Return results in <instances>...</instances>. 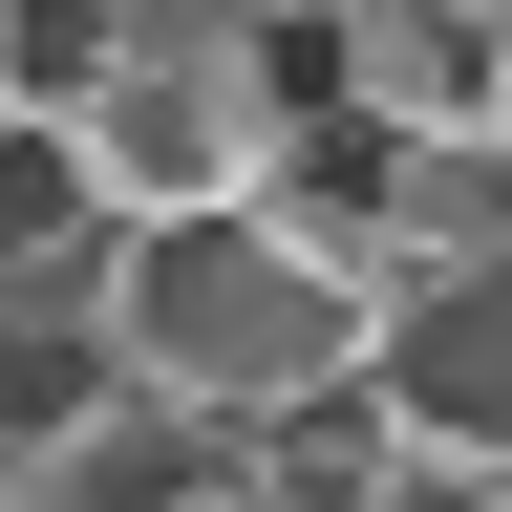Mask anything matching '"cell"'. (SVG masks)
<instances>
[{
    "label": "cell",
    "instance_id": "6da1fadb",
    "mask_svg": "<svg viewBox=\"0 0 512 512\" xmlns=\"http://www.w3.org/2000/svg\"><path fill=\"white\" fill-rule=\"evenodd\" d=\"M86 299H107L128 384H171V406H214V427H278L299 384H342V363H363V320H384L342 256H299L256 192H235V214H128Z\"/></svg>",
    "mask_w": 512,
    "mask_h": 512
},
{
    "label": "cell",
    "instance_id": "7a4b0ae2",
    "mask_svg": "<svg viewBox=\"0 0 512 512\" xmlns=\"http://www.w3.org/2000/svg\"><path fill=\"white\" fill-rule=\"evenodd\" d=\"M299 107H342V0H128V43L86 86L107 214H235Z\"/></svg>",
    "mask_w": 512,
    "mask_h": 512
},
{
    "label": "cell",
    "instance_id": "3957f363",
    "mask_svg": "<svg viewBox=\"0 0 512 512\" xmlns=\"http://www.w3.org/2000/svg\"><path fill=\"white\" fill-rule=\"evenodd\" d=\"M363 384L406 406V448H470V470H512V235H491V256H427V278H384Z\"/></svg>",
    "mask_w": 512,
    "mask_h": 512
},
{
    "label": "cell",
    "instance_id": "277c9868",
    "mask_svg": "<svg viewBox=\"0 0 512 512\" xmlns=\"http://www.w3.org/2000/svg\"><path fill=\"white\" fill-rule=\"evenodd\" d=\"M22 512H278V470H256V427L171 406V384H128L107 427H64L43 470H22Z\"/></svg>",
    "mask_w": 512,
    "mask_h": 512
},
{
    "label": "cell",
    "instance_id": "5b68a950",
    "mask_svg": "<svg viewBox=\"0 0 512 512\" xmlns=\"http://www.w3.org/2000/svg\"><path fill=\"white\" fill-rule=\"evenodd\" d=\"M342 107H384V128H512V0H342Z\"/></svg>",
    "mask_w": 512,
    "mask_h": 512
},
{
    "label": "cell",
    "instance_id": "8992f818",
    "mask_svg": "<svg viewBox=\"0 0 512 512\" xmlns=\"http://www.w3.org/2000/svg\"><path fill=\"white\" fill-rule=\"evenodd\" d=\"M107 150H86V107H0V299H86L107 278Z\"/></svg>",
    "mask_w": 512,
    "mask_h": 512
},
{
    "label": "cell",
    "instance_id": "52a82bcc",
    "mask_svg": "<svg viewBox=\"0 0 512 512\" xmlns=\"http://www.w3.org/2000/svg\"><path fill=\"white\" fill-rule=\"evenodd\" d=\"M256 470H278V512H384V470H406V406L342 363V384H299V406L256 427Z\"/></svg>",
    "mask_w": 512,
    "mask_h": 512
},
{
    "label": "cell",
    "instance_id": "ba28073f",
    "mask_svg": "<svg viewBox=\"0 0 512 512\" xmlns=\"http://www.w3.org/2000/svg\"><path fill=\"white\" fill-rule=\"evenodd\" d=\"M384 512H512V470H470V448H406V470H384Z\"/></svg>",
    "mask_w": 512,
    "mask_h": 512
},
{
    "label": "cell",
    "instance_id": "9c48e42d",
    "mask_svg": "<svg viewBox=\"0 0 512 512\" xmlns=\"http://www.w3.org/2000/svg\"><path fill=\"white\" fill-rule=\"evenodd\" d=\"M0 512H22V470H0Z\"/></svg>",
    "mask_w": 512,
    "mask_h": 512
},
{
    "label": "cell",
    "instance_id": "30bf717a",
    "mask_svg": "<svg viewBox=\"0 0 512 512\" xmlns=\"http://www.w3.org/2000/svg\"><path fill=\"white\" fill-rule=\"evenodd\" d=\"M0 107H22V86H0Z\"/></svg>",
    "mask_w": 512,
    "mask_h": 512
}]
</instances>
